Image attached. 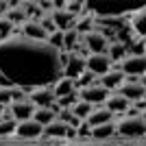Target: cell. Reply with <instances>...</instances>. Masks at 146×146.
Segmentation results:
<instances>
[{
  "label": "cell",
  "mask_w": 146,
  "mask_h": 146,
  "mask_svg": "<svg viewBox=\"0 0 146 146\" xmlns=\"http://www.w3.org/2000/svg\"><path fill=\"white\" fill-rule=\"evenodd\" d=\"M48 44L52 46V48L61 50L63 48V33H61V31H55L52 35H48Z\"/></svg>",
  "instance_id": "cell-32"
},
{
  "label": "cell",
  "mask_w": 146,
  "mask_h": 146,
  "mask_svg": "<svg viewBox=\"0 0 146 146\" xmlns=\"http://www.w3.org/2000/svg\"><path fill=\"white\" fill-rule=\"evenodd\" d=\"M33 120H35L37 124L46 127V124H50L52 120H57V116L52 113V109H50V107H48V109L44 107V109H35V111H33Z\"/></svg>",
  "instance_id": "cell-26"
},
{
  "label": "cell",
  "mask_w": 146,
  "mask_h": 146,
  "mask_svg": "<svg viewBox=\"0 0 146 146\" xmlns=\"http://www.w3.org/2000/svg\"><path fill=\"white\" fill-rule=\"evenodd\" d=\"M50 20L55 22L57 31H61V33H66V31H70L74 26V18L68 11H63V9H52L50 11Z\"/></svg>",
  "instance_id": "cell-15"
},
{
  "label": "cell",
  "mask_w": 146,
  "mask_h": 146,
  "mask_svg": "<svg viewBox=\"0 0 146 146\" xmlns=\"http://www.w3.org/2000/svg\"><path fill=\"white\" fill-rule=\"evenodd\" d=\"M61 66H63V76L76 81L85 72V57L79 52H61Z\"/></svg>",
  "instance_id": "cell-3"
},
{
  "label": "cell",
  "mask_w": 146,
  "mask_h": 146,
  "mask_svg": "<svg viewBox=\"0 0 146 146\" xmlns=\"http://www.w3.org/2000/svg\"><path fill=\"white\" fill-rule=\"evenodd\" d=\"M144 79H127L124 83L120 85L118 94L124 96L129 103H135V100H142L144 98Z\"/></svg>",
  "instance_id": "cell-7"
},
{
  "label": "cell",
  "mask_w": 146,
  "mask_h": 146,
  "mask_svg": "<svg viewBox=\"0 0 146 146\" xmlns=\"http://www.w3.org/2000/svg\"><path fill=\"white\" fill-rule=\"evenodd\" d=\"M79 44H81V35L79 33H76L74 29L66 31V33H63V48H61V52H76Z\"/></svg>",
  "instance_id": "cell-21"
},
{
  "label": "cell",
  "mask_w": 146,
  "mask_h": 146,
  "mask_svg": "<svg viewBox=\"0 0 146 146\" xmlns=\"http://www.w3.org/2000/svg\"><path fill=\"white\" fill-rule=\"evenodd\" d=\"M83 44H85V48L90 55H105L107 52V46H109V37L100 33V31H90L85 35L81 37Z\"/></svg>",
  "instance_id": "cell-5"
},
{
  "label": "cell",
  "mask_w": 146,
  "mask_h": 146,
  "mask_svg": "<svg viewBox=\"0 0 146 146\" xmlns=\"http://www.w3.org/2000/svg\"><path fill=\"white\" fill-rule=\"evenodd\" d=\"M9 111H11V118L15 122H24V120H31V118H33L35 107H33L29 100H20V103H11L9 105Z\"/></svg>",
  "instance_id": "cell-13"
},
{
  "label": "cell",
  "mask_w": 146,
  "mask_h": 146,
  "mask_svg": "<svg viewBox=\"0 0 146 146\" xmlns=\"http://www.w3.org/2000/svg\"><path fill=\"white\" fill-rule=\"evenodd\" d=\"M144 7H137L131 15V29H133L135 37L140 35V39H144Z\"/></svg>",
  "instance_id": "cell-23"
},
{
  "label": "cell",
  "mask_w": 146,
  "mask_h": 146,
  "mask_svg": "<svg viewBox=\"0 0 146 146\" xmlns=\"http://www.w3.org/2000/svg\"><path fill=\"white\" fill-rule=\"evenodd\" d=\"M70 111H72V116L76 118V120H81V122H83V120H87V116H90L92 111H94V107H92L90 103H85V100H79V103L74 105V107H72Z\"/></svg>",
  "instance_id": "cell-25"
},
{
  "label": "cell",
  "mask_w": 146,
  "mask_h": 146,
  "mask_svg": "<svg viewBox=\"0 0 146 146\" xmlns=\"http://www.w3.org/2000/svg\"><path fill=\"white\" fill-rule=\"evenodd\" d=\"M81 98H79V92L74 90L72 94H68V96H61V98H57L55 103H57V107H59V109H72L74 105L79 103Z\"/></svg>",
  "instance_id": "cell-27"
},
{
  "label": "cell",
  "mask_w": 146,
  "mask_h": 146,
  "mask_svg": "<svg viewBox=\"0 0 146 146\" xmlns=\"http://www.w3.org/2000/svg\"><path fill=\"white\" fill-rule=\"evenodd\" d=\"M9 22H11L13 26L15 24H20V26H24L29 20H26V15H24V11L18 7V2H9V9H7V15H5Z\"/></svg>",
  "instance_id": "cell-20"
},
{
  "label": "cell",
  "mask_w": 146,
  "mask_h": 146,
  "mask_svg": "<svg viewBox=\"0 0 146 146\" xmlns=\"http://www.w3.org/2000/svg\"><path fill=\"white\" fill-rule=\"evenodd\" d=\"M63 11H68L70 15H81V13L85 11V2H81V0H66L63 2Z\"/></svg>",
  "instance_id": "cell-28"
},
{
  "label": "cell",
  "mask_w": 146,
  "mask_h": 146,
  "mask_svg": "<svg viewBox=\"0 0 146 146\" xmlns=\"http://www.w3.org/2000/svg\"><path fill=\"white\" fill-rule=\"evenodd\" d=\"M90 131H92V127L85 120L79 122V127H76V137H90Z\"/></svg>",
  "instance_id": "cell-33"
},
{
  "label": "cell",
  "mask_w": 146,
  "mask_h": 146,
  "mask_svg": "<svg viewBox=\"0 0 146 146\" xmlns=\"http://www.w3.org/2000/svg\"><path fill=\"white\" fill-rule=\"evenodd\" d=\"M72 29L76 31L81 37H83L85 33L94 31V15H92V13H87V15H81L79 20H74V26H72Z\"/></svg>",
  "instance_id": "cell-24"
},
{
  "label": "cell",
  "mask_w": 146,
  "mask_h": 146,
  "mask_svg": "<svg viewBox=\"0 0 146 146\" xmlns=\"http://www.w3.org/2000/svg\"><path fill=\"white\" fill-rule=\"evenodd\" d=\"M0 76L20 90L52 87L63 76L61 50L48 42L11 35L0 42Z\"/></svg>",
  "instance_id": "cell-1"
},
{
  "label": "cell",
  "mask_w": 146,
  "mask_h": 146,
  "mask_svg": "<svg viewBox=\"0 0 146 146\" xmlns=\"http://www.w3.org/2000/svg\"><path fill=\"white\" fill-rule=\"evenodd\" d=\"M85 122L90 124L92 129H94V127H100V124H109V122H113V113L107 111L105 107H100V109H94V111H92Z\"/></svg>",
  "instance_id": "cell-17"
},
{
  "label": "cell",
  "mask_w": 146,
  "mask_h": 146,
  "mask_svg": "<svg viewBox=\"0 0 146 146\" xmlns=\"http://www.w3.org/2000/svg\"><path fill=\"white\" fill-rule=\"evenodd\" d=\"M74 90H76L74 81H72V79H66V76H61V79L57 81L55 85H52V94H55V98L68 96V94H72Z\"/></svg>",
  "instance_id": "cell-22"
},
{
  "label": "cell",
  "mask_w": 146,
  "mask_h": 146,
  "mask_svg": "<svg viewBox=\"0 0 146 146\" xmlns=\"http://www.w3.org/2000/svg\"><path fill=\"white\" fill-rule=\"evenodd\" d=\"M103 107L107 111H111L113 116H120V113H127V109L131 107V103H129L124 96H120V94H109V96L105 98Z\"/></svg>",
  "instance_id": "cell-12"
},
{
  "label": "cell",
  "mask_w": 146,
  "mask_h": 146,
  "mask_svg": "<svg viewBox=\"0 0 146 146\" xmlns=\"http://www.w3.org/2000/svg\"><path fill=\"white\" fill-rule=\"evenodd\" d=\"M111 63L109 57L107 55H87L85 57V70L90 74H94V76H103V74H107L111 70Z\"/></svg>",
  "instance_id": "cell-9"
},
{
  "label": "cell",
  "mask_w": 146,
  "mask_h": 146,
  "mask_svg": "<svg viewBox=\"0 0 146 146\" xmlns=\"http://www.w3.org/2000/svg\"><path fill=\"white\" fill-rule=\"evenodd\" d=\"M116 135V122H109V124H100V127H94L90 131V137L96 142H103V140H109Z\"/></svg>",
  "instance_id": "cell-18"
},
{
  "label": "cell",
  "mask_w": 146,
  "mask_h": 146,
  "mask_svg": "<svg viewBox=\"0 0 146 146\" xmlns=\"http://www.w3.org/2000/svg\"><path fill=\"white\" fill-rule=\"evenodd\" d=\"M105 55L109 57L111 63H120L124 57H127V46L122 42H109V46H107V52Z\"/></svg>",
  "instance_id": "cell-19"
},
{
  "label": "cell",
  "mask_w": 146,
  "mask_h": 146,
  "mask_svg": "<svg viewBox=\"0 0 146 146\" xmlns=\"http://www.w3.org/2000/svg\"><path fill=\"white\" fill-rule=\"evenodd\" d=\"M2 111H5V107H2V105H0V116H2Z\"/></svg>",
  "instance_id": "cell-35"
},
{
  "label": "cell",
  "mask_w": 146,
  "mask_h": 146,
  "mask_svg": "<svg viewBox=\"0 0 146 146\" xmlns=\"http://www.w3.org/2000/svg\"><path fill=\"white\" fill-rule=\"evenodd\" d=\"M22 35L26 39H33V42H48V35L44 33V29L37 24V20H31L22 26Z\"/></svg>",
  "instance_id": "cell-16"
},
{
  "label": "cell",
  "mask_w": 146,
  "mask_h": 146,
  "mask_svg": "<svg viewBox=\"0 0 146 146\" xmlns=\"http://www.w3.org/2000/svg\"><path fill=\"white\" fill-rule=\"evenodd\" d=\"M118 70H120L124 76H129V79H144L146 59H144V57H137V55H127L124 59L120 61Z\"/></svg>",
  "instance_id": "cell-4"
},
{
  "label": "cell",
  "mask_w": 146,
  "mask_h": 146,
  "mask_svg": "<svg viewBox=\"0 0 146 146\" xmlns=\"http://www.w3.org/2000/svg\"><path fill=\"white\" fill-rule=\"evenodd\" d=\"M127 81V76L120 72V70H109L107 74H103V79H100V83L98 85L103 87V90H107V92H111V90H120V85Z\"/></svg>",
  "instance_id": "cell-14"
},
{
  "label": "cell",
  "mask_w": 146,
  "mask_h": 146,
  "mask_svg": "<svg viewBox=\"0 0 146 146\" xmlns=\"http://www.w3.org/2000/svg\"><path fill=\"white\" fill-rule=\"evenodd\" d=\"M44 135L50 137V140H76V129L68 127L66 122L52 120L50 124L44 127Z\"/></svg>",
  "instance_id": "cell-6"
},
{
  "label": "cell",
  "mask_w": 146,
  "mask_h": 146,
  "mask_svg": "<svg viewBox=\"0 0 146 146\" xmlns=\"http://www.w3.org/2000/svg\"><path fill=\"white\" fill-rule=\"evenodd\" d=\"M11 87L13 85H9V87H2V85H0V105H2V107H9V105L13 103V92H11Z\"/></svg>",
  "instance_id": "cell-31"
},
{
  "label": "cell",
  "mask_w": 146,
  "mask_h": 146,
  "mask_svg": "<svg viewBox=\"0 0 146 146\" xmlns=\"http://www.w3.org/2000/svg\"><path fill=\"white\" fill-rule=\"evenodd\" d=\"M15 127H18L15 120H0V140L9 137V135H15Z\"/></svg>",
  "instance_id": "cell-29"
},
{
  "label": "cell",
  "mask_w": 146,
  "mask_h": 146,
  "mask_svg": "<svg viewBox=\"0 0 146 146\" xmlns=\"http://www.w3.org/2000/svg\"><path fill=\"white\" fill-rule=\"evenodd\" d=\"M35 109H48L50 105H55V94H52V87H37V90L29 92V98H26Z\"/></svg>",
  "instance_id": "cell-8"
},
{
  "label": "cell",
  "mask_w": 146,
  "mask_h": 146,
  "mask_svg": "<svg viewBox=\"0 0 146 146\" xmlns=\"http://www.w3.org/2000/svg\"><path fill=\"white\" fill-rule=\"evenodd\" d=\"M76 92H79V98H81V100L90 103L92 107L103 105V103H105V98L109 96V92L103 90L98 83H94V85H90V87H83V90H76Z\"/></svg>",
  "instance_id": "cell-10"
},
{
  "label": "cell",
  "mask_w": 146,
  "mask_h": 146,
  "mask_svg": "<svg viewBox=\"0 0 146 146\" xmlns=\"http://www.w3.org/2000/svg\"><path fill=\"white\" fill-rule=\"evenodd\" d=\"M37 5H39V9H46V11H52V9H55L52 0H50V2H37Z\"/></svg>",
  "instance_id": "cell-34"
},
{
  "label": "cell",
  "mask_w": 146,
  "mask_h": 146,
  "mask_svg": "<svg viewBox=\"0 0 146 146\" xmlns=\"http://www.w3.org/2000/svg\"><path fill=\"white\" fill-rule=\"evenodd\" d=\"M146 131V120L144 113H137V116H124L122 120H118L116 124V133L120 137H127V140H137V137H144Z\"/></svg>",
  "instance_id": "cell-2"
},
{
  "label": "cell",
  "mask_w": 146,
  "mask_h": 146,
  "mask_svg": "<svg viewBox=\"0 0 146 146\" xmlns=\"http://www.w3.org/2000/svg\"><path fill=\"white\" fill-rule=\"evenodd\" d=\"M37 24H39V26H42V29H44V33H46V35H52V33H55V31H57L55 22L50 20V13H48V15H42V18L37 20Z\"/></svg>",
  "instance_id": "cell-30"
},
{
  "label": "cell",
  "mask_w": 146,
  "mask_h": 146,
  "mask_svg": "<svg viewBox=\"0 0 146 146\" xmlns=\"http://www.w3.org/2000/svg\"><path fill=\"white\" fill-rule=\"evenodd\" d=\"M15 135H18L20 140H39V137L44 135V127H42V124H37V122L31 118V120L18 122Z\"/></svg>",
  "instance_id": "cell-11"
}]
</instances>
